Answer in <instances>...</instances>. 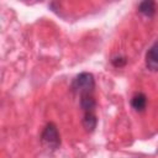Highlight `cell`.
Here are the masks:
<instances>
[{"instance_id": "7a4b0ae2", "label": "cell", "mask_w": 158, "mask_h": 158, "mask_svg": "<svg viewBox=\"0 0 158 158\" xmlns=\"http://www.w3.org/2000/svg\"><path fill=\"white\" fill-rule=\"evenodd\" d=\"M41 139H42V142L47 147H49L52 149H57L59 147V144H60V137H59L58 128H57V126L53 122H49V123L46 125V127L43 128Z\"/></svg>"}, {"instance_id": "277c9868", "label": "cell", "mask_w": 158, "mask_h": 158, "mask_svg": "<svg viewBox=\"0 0 158 158\" xmlns=\"http://www.w3.org/2000/svg\"><path fill=\"white\" fill-rule=\"evenodd\" d=\"M80 106L84 110V112H94V109L96 106V101L93 96V94H85L80 96Z\"/></svg>"}, {"instance_id": "6da1fadb", "label": "cell", "mask_w": 158, "mask_h": 158, "mask_svg": "<svg viewBox=\"0 0 158 158\" xmlns=\"http://www.w3.org/2000/svg\"><path fill=\"white\" fill-rule=\"evenodd\" d=\"M95 88V79L91 73L84 72L77 75L72 81V90L77 94L85 95V94H93Z\"/></svg>"}, {"instance_id": "8992f818", "label": "cell", "mask_w": 158, "mask_h": 158, "mask_svg": "<svg viewBox=\"0 0 158 158\" xmlns=\"http://www.w3.org/2000/svg\"><path fill=\"white\" fill-rule=\"evenodd\" d=\"M96 123H98V118L94 112H84L83 126L88 132H93L96 127Z\"/></svg>"}, {"instance_id": "3957f363", "label": "cell", "mask_w": 158, "mask_h": 158, "mask_svg": "<svg viewBox=\"0 0 158 158\" xmlns=\"http://www.w3.org/2000/svg\"><path fill=\"white\" fill-rule=\"evenodd\" d=\"M146 67L152 70L157 72L158 70V42L151 46V48L146 53Z\"/></svg>"}, {"instance_id": "5b68a950", "label": "cell", "mask_w": 158, "mask_h": 158, "mask_svg": "<svg viewBox=\"0 0 158 158\" xmlns=\"http://www.w3.org/2000/svg\"><path fill=\"white\" fill-rule=\"evenodd\" d=\"M138 11H139L142 15L151 17V16H153V15L156 14V11H157L156 2L152 1V0L142 1V2H139V5H138Z\"/></svg>"}, {"instance_id": "52a82bcc", "label": "cell", "mask_w": 158, "mask_h": 158, "mask_svg": "<svg viewBox=\"0 0 158 158\" xmlns=\"http://www.w3.org/2000/svg\"><path fill=\"white\" fill-rule=\"evenodd\" d=\"M131 105L132 107L136 110V111H142L144 110L146 105H147V98L144 94L142 93H138V94H135L133 98L131 99Z\"/></svg>"}, {"instance_id": "ba28073f", "label": "cell", "mask_w": 158, "mask_h": 158, "mask_svg": "<svg viewBox=\"0 0 158 158\" xmlns=\"http://www.w3.org/2000/svg\"><path fill=\"white\" fill-rule=\"evenodd\" d=\"M111 62H112V65H114V67H116V68H121V67H123V65L127 63V59H126L125 57L117 56V57H114Z\"/></svg>"}]
</instances>
